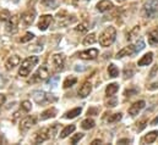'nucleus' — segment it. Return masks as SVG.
<instances>
[{"mask_svg":"<svg viewBox=\"0 0 158 145\" xmlns=\"http://www.w3.org/2000/svg\"><path fill=\"white\" fill-rule=\"evenodd\" d=\"M115 38H117V29L113 26H109V27H107L101 33V36H99V44L102 46L107 48V46H109V45H112L114 43Z\"/></svg>","mask_w":158,"mask_h":145,"instance_id":"1","label":"nucleus"},{"mask_svg":"<svg viewBox=\"0 0 158 145\" xmlns=\"http://www.w3.org/2000/svg\"><path fill=\"white\" fill-rule=\"evenodd\" d=\"M40 59L37 56H30L27 59H25L22 62H21V66H20V70H19V76L20 77H27L32 69L38 64Z\"/></svg>","mask_w":158,"mask_h":145,"instance_id":"2","label":"nucleus"},{"mask_svg":"<svg viewBox=\"0 0 158 145\" xmlns=\"http://www.w3.org/2000/svg\"><path fill=\"white\" fill-rule=\"evenodd\" d=\"M49 76V70L45 66H40V69L35 72V74L32 76L30 83H37V82H42L44 79H47Z\"/></svg>","mask_w":158,"mask_h":145,"instance_id":"3","label":"nucleus"},{"mask_svg":"<svg viewBox=\"0 0 158 145\" xmlns=\"http://www.w3.org/2000/svg\"><path fill=\"white\" fill-rule=\"evenodd\" d=\"M33 99L40 105H43V104H45L48 101H55L56 100L55 98L52 96V94H47L44 92H35L33 93Z\"/></svg>","mask_w":158,"mask_h":145,"instance_id":"4","label":"nucleus"},{"mask_svg":"<svg viewBox=\"0 0 158 145\" xmlns=\"http://www.w3.org/2000/svg\"><path fill=\"white\" fill-rule=\"evenodd\" d=\"M143 11L145 15L150 18H153L158 14V1H151V2H146L143 5Z\"/></svg>","mask_w":158,"mask_h":145,"instance_id":"5","label":"nucleus"},{"mask_svg":"<svg viewBox=\"0 0 158 145\" xmlns=\"http://www.w3.org/2000/svg\"><path fill=\"white\" fill-rule=\"evenodd\" d=\"M50 138V129L49 128H42L40 129L36 134H35V138H33V142L36 144H40L45 140H48Z\"/></svg>","mask_w":158,"mask_h":145,"instance_id":"6","label":"nucleus"},{"mask_svg":"<svg viewBox=\"0 0 158 145\" xmlns=\"http://www.w3.org/2000/svg\"><path fill=\"white\" fill-rule=\"evenodd\" d=\"M19 22H20V18L17 15L11 16L9 18V21L6 22V31L9 33H16L19 29Z\"/></svg>","mask_w":158,"mask_h":145,"instance_id":"7","label":"nucleus"},{"mask_svg":"<svg viewBox=\"0 0 158 145\" xmlns=\"http://www.w3.org/2000/svg\"><path fill=\"white\" fill-rule=\"evenodd\" d=\"M52 62L55 71H61L65 66V57L63 54H54L52 57Z\"/></svg>","mask_w":158,"mask_h":145,"instance_id":"8","label":"nucleus"},{"mask_svg":"<svg viewBox=\"0 0 158 145\" xmlns=\"http://www.w3.org/2000/svg\"><path fill=\"white\" fill-rule=\"evenodd\" d=\"M80 59L82 60H94L98 56V50L97 49H88V50H83L77 54Z\"/></svg>","mask_w":158,"mask_h":145,"instance_id":"9","label":"nucleus"},{"mask_svg":"<svg viewBox=\"0 0 158 145\" xmlns=\"http://www.w3.org/2000/svg\"><path fill=\"white\" fill-rule=\"evenodd\" d=\"M52 23H53V16L52 15H43L40 18L38 28H40V31H45Z\"/></svg>","mask_w":158,"mask_h":145,"instance_id":"10","label":"nucleus"},{"mask_svg":"<svg viewBox=\"0 0 158 145\" xmlns=\"http://www.w3.org/2000/svg\"><path fill=\"white\" fill-rule=\"evenodd\" d=\"M145 105H146V103H145L143 100H139V101L134 103V104L129 108L127 112H129L130 116H136V115H139V112H140L141 110L145 108Z\"/></svg>","mask_w":158,"mask_h":145,"instance_id":"11","label":"nucleus"},{"mask_svg":"<svg viewBox=\"0 0 158 145\" xmlns=\"http://www.w3.org/2000/svg\"><path fill=\"white\" fill-rule=\"evenodd\" d=\"M36 124V120H35V117H31V116H28V117H26V118H23L22 121H21V123H20V129H21V132H26V131H28L32 126H35Z\"/></svg>","mask_w":158,"mask_h":145,"instance_id":"12","label":"nucleus"},{"mask_svg":"<svg viewBox=\"0 0 158 145\" xmlns=\"http://www.w3.org/2000/svg\"><path fill=\"white\" fill-rule=\"evenodd\" d=\"M20 62H21L20 56H17V55H12V56H10V57L6 60V62H5V67H6L7 71H10V70L15 69L16 66H19Z\"/></svg>","mask_w":158,"mask_h":145,"instance_id":"13","label":"nucleus"},{"mask_svg":"<svg viewBox=\"0 0 158 145\" xmlns=\"http://www.w3.org/2000/svg\"><path fill=\"white\" fill-rule=\"evenodd\" d=\"M91 90H92V84H91V82H88V80L83 82L82 85L80 87V89H79V96L80 98H86V96H88L89 93H91Z\"/></svg>","mask_w":158,"mask_h":145,"instance_id":"14","label":"nucleus"},{"mask_svg":"<svg viewBox=\"0 0 158 145\" xmlns=\"http://www.w3.org/2000/svg\"><path fill=\"white\" fill-rule=\"evenodd\" d=\"M35 17H36V12H35V10H28V11H26V12L21 16L22 22H23L26 26L32 25L33 21H35Z\"/></svg>","mask_w":158,"mask_h":145,"instance_id":"15","label":"nucleus"},{"mask_svg":"<svg viewBox=\"0 0 158 145\" xmlns=\"http://www.w3.org/2000/svg\"><path fill=\"white\" fill-rule=\"evenodd\" d=\"M114 6H113V2L110 0H102L97 4V10L99 12H106V11H109L112 10Z\"/></svg>","mask_w":158,"mask_h":145,"instance_id":"16","label":"nucleus"},{"mask_svg":"<svg viewBox=\"0 0 158 145\" xmlns=\"http://www.w3.org/2000/svg\"><path fill=\"white\" fill-rule=\"evenodd\" d=\"M134 53H135V46H134V45H127V46L123 48V49L119 51L115 57H117V59H121V57H124V56L132 55Z\"/></svg>","mask_w":158,"mask_h":145,"instance_id":"17","label":"nucleus"},{"mask_svg":"<svg viewBox=\"0 0 158 145\" xmlns=\"http://www.w3.org/2000/svg\"><path fill=\"white\" fill-rule=\"evenodd\" d=\"M56 113H58L56 109L50 108V109L45 110V111H43V112L40 113V120L44 121V120H48V118H53V117L56 116Z\"/></svg>","mask_w":158,"mask_h":145,"instance_id":"18","label":"nucleus"},{"mask_svg":"<svg viewBox=\"0 0 158 145\" xmlns=\"http://www.w3.org/2000/svg\"><path fill=\"white\" fill-rule=\"evenodd\" d=\"M152 60H153V54L152 53H147L139 60V66H148L152 62Z\"/></svg>","mask_w":158,"mask_h":145,"instance_id":"19","label":"nucleus"},{"mask_svg":"<svg viewBox=\"0 0 158 145\" xmlns=\"http://www.w3.org/2000/svg\"><path fill=\"white\" fill-rule=\"evenodd\" d=\"M58 18H59V25H60V26H68V25H71V23L75 22V20H76L75 16H69V15H66L65 17L58 15Z\"/></svg>","mask_w":158,"mask_h":145,"instance_id":"20","label":"nucleus"},{"mask_svg":"<svg viewBox=\"0 0 158 145\" xmlns=\"http://www.w3.org/2000/svg\"><path fill=\"white\" fill-rule=\"evenodd\" d=\"M118 90H119L118 84H117V83H110V84H109V85L106 88V95L110 98V96H113V95H114V94H115Z\"/></svg>","mask_w":158,"mask_h":145,"instance_id":"21","label":"nucleus"},{"mask_svg":"<svg viewBox=\"0 0 158 145\" xmlns=\"http://www.w3.org/2000/svg\"><path fill=\"white\" fill-rule=\"evenodd\" d=\"M76 129V127H75V124H70V126H66L63 131H61V133H60V138L61 139H65L66 137H69L74 131Z\"/></svg>","mask_w":158,"mask_h":145,"instance_id":"22","label":"nucleus"},{"mask_svg":"<svg viewBox=\"0 0 158 145\" xmlns=\"http://www.w3.org/2000/svg\"><path fill=\"white\" fill-rule=\"evenodd\" d=\"M157 138H158V132L157 131H153V132H150L148 134H146L143 137V142L147 143V144H151V143L156 142Z\"/></svg>","mask_w":158,"mask_h":145,"instance_id":"23","label":"nucleus"},{"mask_svg":"<svg viewBox=\"0 0 158 145\" xmlns=\"http://www.w3.org/2000/svg\"><path fill=\"white\" fill-rule=\"evenodd\" d=\"M81 112H82V109H81V108H75V109L68 111V112L64 115V118H68V120L75 118V117H77V116H79Z\"/></svg>","mask_w":158,"mask_h":145,"instance_id":"24","label":"nucleus"},{"mask_svg":"<svg viewBox=\"0 0 158 145\" xmlns=\"http://www.w3.org/2000/svg\"><path fill=\"white\" fill-rule=\"evenodd\" d=\"M148 43L151 45H157L158 44V31L153 29L148 33Z\"/></svg>","mask_w":158,"mask_h":145,"instance_id":"25","label":"nucleus"},{"mask_svg":"<svg viewBox=\"0 0 158 145\" xmlns=\"http://www.w3.org/2000/svg\"><path fill=\"white\" fill-rule=\"evenodd\" d=\"M94 126H96V122H94L92 118H86V120H83L82 123H81V127H82L83 129H86V131L93 128Z\"/></svg>","mask_w":158,"mask_h":145,"instance_id":"26","label":"nucleus"},{"mask_svg":"<svg viewBox=\"0 0 158 145\" xmlns=\"http://www.w3.org/2000/svg\"><path fill=\"white\" fill-rule=\"evenodd\" d=\"M76 82H77V78L76 77H68L65 80H64V84H63V87L65 88V89H68V88H70V87H73V85H75L76 84Z\"/></svg>","mask_w":158,"mask_h":145,"instance_id":"27","label":"nucleus"},{"mask_svg":"<svg viewBox=\"0 0 158 145\" xmlns=\"http://www.w3.org/2000/svg\"><path fill=\"white\" fill-rule=\"evenodd\" d=\"M96 40H97L96 34H94V33H89V34H87V36L85 37L83 44H85V45H92V44L96 43Z\"/></svg>","mask_w":158,"mask_h":145,"instance_id":"28","label":"nucleus"},{"mask_svg":"<svg viewBox=\"0 0 158 145\" xmlns=\"http://www.w3.org/2000/svg\"><path fill=\"white\" fill-rule=\"evenodd\" d=\"M108 73H109V77H112V78L118 77L119 76L118 67H117L114 64H110V65H109V67H108Z\"/></svg>","mask_w":158,"mask_h":145,"instance_id":"29","label":"nucleus"},{"mask_svg":"<svg viewBox=\"0 0 158 145\" xmlns=\"http://www.w3.org/2000/svg\"><path fill=\"white\" fill-rule=\"evenodd\" d=\"M134 73H135V70H134V67L132 66H126L125 69H124V78L125 79H127V78H131L132 76H134Z\"/></svg>","mask_w":158,"mask_h":145,"instance_id":"30","label":"nucleus"},{"mask_svg":"<svg viewBox=\"0 0 158 145\" xmlns=\"http://www.w3.org/2000/svg\"><path fill=\"white\" fill-rule=\"evenodd\" d=\"M121 117H123V115L119 112V113H113V115H110L108 118H107V122L108 123H114V122H119L120 120H121Z\"/></svg>","mask_w":158,"mask_h":145,"instance_id":"31","label":"nucleus"},{"mask_svg":"<svg viewBox=\"0 0 158 145\" xmlns=\"http://www.w3.org/2000/svg\"><path fill=\"white\" fill-rule=\"evenodd\" d=\"M10 17H11V15L7 10H1L0 11V21L1 22H7Z\"/></svg>","mask_w":158,"mask_h":145,"instance_id":"32","label":"nucleus"},{"mask_svg":"<svg viewBox=\"0 0 158 145\" xmlns=\"http://www.w3.org/2000/svg\"><path fill=\"white\" fill-rule=\"evenodd\" d=\"M35 38V34L33 33H31V32H27L26 34L23 37H21V39H20V41L21 43H27V41H30V40H32Z\"/></svg>","mask_w":158,"mask_h":145,"instance_id":"33","label":"nucleus"},{"mask_svg":"<svg viewBox=\"0 0 158 145\" xmlns=\"http://www.w3.org/2000/svg\"><path fill=\"white\" fill-rule=\"evenodd\" d=\"M21 109L23 110V111H26V112L31 111V109H32V104H31V101H28V100L22 101V103H21Z\"/></svg>","mask_w":158,"mask_h":145,"instance_id":"34","label":"nucleus"},{"mask_svg":"<svg viewBox=\"0 0 158 145\" xmlns=\"http://www.w3.org/2000/svg\"><path fill=\"white\" fill-rule=\"evenodd\" d=\"M134 46H135V53H139V51H141V50L145 48V43H143L142 39H140V40L136 41V44H135Z\"/></svg>","mask_w":158,"mask_h":145,"instance_id":"35","label":"nucleus"},{"mask_svg":"<svg viewBox=\"0 0 158 145\" xmlns=\"http://www.w3.org/2000/svg\"><path fill=\"white\" fill-rule=\"evenodd\" d=\"M147 126V120H142V121H140V122H137V126H136V129L140 132V131H142L145 127Z\"/></svg>","mask_w":158,"mask_h":145,"instance_id":"36","label":"nucleus"},{"mask_svg":"<svg viewBox=\"0 0 158 145\" xmlns=\"http://www.w3.org/2000/svg\"><path fill=\"white\" fill-rule=\"evenodd\" d=\"M82 138H83V134H82V133H79V134H75V135L71 138V140H70V142H71V144H76V143L80 142Z\"/></svg>","mask_w":158,"mask_h":145,"instance_id":"37","label":"nucleus"},{"mask_svg":"<svg viewBox=\"0 0 158 145\" xmlns=\"http://www.w3.org/2000/svg\"><path fill=\"white\" fill-rule=\"evenodd\" d=\"M77 32H86L87 29H88V27H87V23L86 22H83V23H80L79 26L75 28Z\"/></svg>","mask_w":158,"mask_h":145,"instance_id":"38","label":"nucleus"},{"mask_svg":"<svg viewBox=\"0 0 158 145\" xmlns=\"http://www.w3.org/2000/svg\"><path fill=\"white\" fill-rule=\"evenodd\" d=\"M49 129H50V137H52V138H54V137H55V134H56V132H58V123H54V124H53V127H50Z\"/></svg>","mask_w":158,"mask_h":145,"instance_id":"39","label":"nucleus"},{"mask_svg":"<svg viewBox=\"0 0 158 145\" xmlns=\"http://www.w3.org/2000/svg\"><path fill=\"white\" fill-rule=\"evenodd\" d=\"M136 93H137L136 89H126L124 94H125V96H132L131 94H136Z\"/></svg>","mask_w":158,"mask_h":145,"instance_id":"40","label":"nucleus"},{"mask_svg":"<svg viewBox=\"0 0 158 145\" xmlns=\"http://www.w3.org/2000/svg\"><path fill=\"white\" fill-rule=\"evenodd\" d=\"M108 108H114L115 105H117V99L115 98H113L112 100H109V101H107V104H106Z\"/></svg>","mask_w":158,"mask_h":145,"instance_id":"41","label":"nucleus"},{"mask_svg":"<svg viewBox=\"0 0 158 145\" xmlns=\"http://www.w3.org/2000/svg\"><path fill=\"white\" fill-rule=\"evenodd\" d=\"M97 113H98V109H96V108L88 109V111H87V115H97Z\"/></svg>","mask_w":158,"mask_h":145,"instance_id":"42","label":"nucleus"},{"mask_svg":"<svg viewBox=\"0 0 158 145\" xmlns=\"http://www.w3.org/2000/svg\"><path fill=\"white\" fill-rule=\"evenodd\" d=\"M47 6H55V2H54V0H42Z\"/></svg>","mask_w":158,"mask_h":145,"instance_id":"43","label":"nucleus"},{"mask_svg":"<svg viewBox=\"0 0 158 145\" xmlns=\"http://www.w3.org/2000/svg\"><path fill=\"white\" fill-rule=\"evenodd\" d=\"M56 82H58V77H54V78H52V79L48 82V85H49V87H50V85L54 87V84H55Z\"/></svg>","mask_w":158,"mask_h":145,"instance_id":"44","label":"nucleus"},{"mask_svg":"<svg viewBox=\"0 0 158 145\" xmlns=\"http://www.w3.org/2000/svg\"><path fill=\"white\" fill-rule=\"evenodd\" d=\"M5 101H6V96L4 94H0V108H1V105L5 104Z\"/></svg>","mask_w":158,"mask_h":145,"instance_id":"45","label":"nucleus"},{"mask_svg":"<svg viewBox=\"0 0 158 145\" xmlns=\"http://www.w3.org/2000/svg\"><path fill=\"white\" fill-rule=\"evenodd\" d=\"M130 143V139H120L118 142V144H129Z\"/></svg>","mask_w":158,"mask_h":145,"instance_id":"46","label":"nucleus"},{"mask_svg":"<svg viewBox=\"0 0 158 145\" xmlns=\"http://www.w3.org/2000/svg\"><path fill=\"white\" fill-rule=\"evenodd\" d=\"M5 83H6L5 78H4L2 76H0V88H1V87H4V85H5Z\"/></svg>","mask_w":158,"mask_h":145,"instance_id":"47","label":"nucleus"},{"mask_svg":"<svg viewBox=\"0 0 158 145\" xmlns=\"http://www.w3.org/2000/svg\"><path fill=\"white\" fill-rule=\"evenodd\" d=\"M98 144H102V140H101V139H94L91 145H98Z\"/></svg>","mask_w":158,"mask_h":145,"instance_id":"48","label":"nucleus"},{"mask_svg":"<svg viewBox=\"0 0 158 145\" xmlns=\"http://www.w3.org/2000/svg\"><path fill=\"white\" fill-rule=\"evenodd\" d=\"M157 70H158V66H155L153 70H152V72H151V74H150V77H155V73H156Z\"/></svg>","mask_w":158,"mask_h":145,"instance_id":"49","label":"nucleus"},{"mask_svg":"<svg viewBox=\"0 0 158 145\" xmlns=\"http://www.w3.org/2000/svg\"><path fill=\"white\" fill-rule=\"evenodd\" d=\"M157 124H158V116L155 120H152V122H151V126H157Z\"/></svg>","mask_w":158,"mask_h":145,"instance_id":"50","label":"nucleus"},{"mask_svg":"<svg viewBox=\"0 0 158 145\" xmlns=\"http://www.w3.org/2000/svg\"><path fill=\"white\" fill-rule=\"evenodd\" d=\"M150 89H156V88H158V83H153L152 84V87H148Z\"/></svg>","mask_w":158,"mask_h":145,"instance_id":"51","label":"nucleus"},{"mask_svg":"<svg viewBox=\"0 0 158 145\" xmlns=\"http://www.w3.org/2000/svg\"><path fill=\"white\" fill-rule=\"evenodd\" d=\"M2 142H4V138H2V135H1V134H0V144H1V143H2Z\"/></svg>","mask_w":158,"mask_h":145,"instance_id":"52","label":"nucleus"},{"mask_svg":"<svg viewBox=\"0 0 158 145\" xmlns=\"http://www.w3.org/2000/svg\"><path fill=\"white\" fill-rule=\"evenodd\" d=\"M118 1H119V2H121V1H124V0H118Z\"/></svg>","mask_w":158,"mask_h":145,"instance_id":"53","label":"nucleus"}]
</instances>
